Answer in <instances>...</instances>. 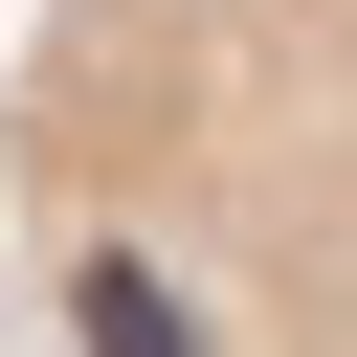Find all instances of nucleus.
Returning a JSON list of instances; mask_svg holds the SVG:
<instances>
[{
	"instance_id": "obj_1",
	"label": "nucleus",
	"mask_w": 357,
	"mask_h": 357,
	"mask_svg": "<svg viewBox=\"0 0 357 357\" xmlns=\"http://www.w3.org/2000/svg\"><path fill=\"white\" fill-rule=\"evenodd\" d=\"M0 201L67 357H357V0H22Z\"/></svg>"
}]
</instances>
